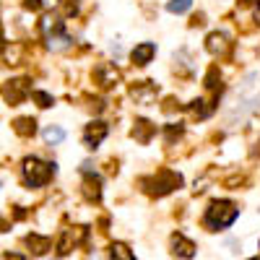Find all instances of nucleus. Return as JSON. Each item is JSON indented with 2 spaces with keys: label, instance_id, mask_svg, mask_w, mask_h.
Segmentation results:
<instances>
[{
  "label": "nucleus",
  "instance_id": "obj_20",
  "mask_svg": "<svg viewBox=\"0 0 260 260\" xmlns=\"http://www.w3.org/2000/svg\"><path fill=\"white\" fill-rule=\"evenodd\" d=\"M190 8H192V0H169V3H167L169 13H185Z\"/></svg>",
  "mask_w": 260,
  "mask_h": 260
},
{
  "label": "nucleus",
  "instance_id": "obj_23",
  "mask_svg": "<svg viewBox=\"0 0 260 260\" xmlns=\"http://www.w3.org/2000/svg\"><path fill=\"white\" fill-rule=\"evenodd\" d=\"M182 133H185V127H182V125H167V130H164L167 143H175V138H180Z\"/></svg>",
  "mask_w": 260,
  "mask_h": 260
},
{
  "label": "nucleus",
  "instance_id": "obj_14",
  "mask_svg": "<svg viewBox=\"0 0 260 260\" xmlns=\"http://www.w3.org/2000/svg\"><path fill=\"white\" fill-rule=\"evenodd\" d=\"M13 133L21 136V138L34 136L37 133V120L34 117H18V120H13Z\"/></svg>",
  "mask_w": 260,
  "mask_h": 260
},
{
  "label": "nucleus",
  "instance_id": "obj_19",
  "mask_svg": "<svg viewBox=\"0 0 260 260\" xmlns=\"http://www.w3.org/2000/svg\"><path fill=\"white\" fill-rule=\"evenodd\" d=\"M45 141H47L50 146H57V143H62V141H65V130H62V127H57V125H50V127H45Z\"/></svg>",
  "mask_w": 260,
  "mask_h": 260
},
{
  "label": "nucleus",
  "instance_id": "obj_16",
  "mask_svg": "<svg viewBox=\"0 0 260 260\" xmlns=\"http://www.w3.org/2000/svg\"><path fill=\"white\" fill-rule=\"evenodd\" d=\"M110 260H136V255H133V250H130L127 245L112 242L110 245Z\"/></svg>",
  "mask_w": 260,
  "mask_h": 260
},
{
  "label": "nucleus",
  "instance_id": "obj_22",
  "mask_svg": "<svg viewBox=\"0 0 260 260\" xmlns=\"http://www.w3.org/2000/svg\"><path fill=\"white\" fill-rule=\"evenodd\" d=\"M57 6H60L62 16H76L78 13V3H76V0H57Z\"/></svg>",
  "mask_w": 260,
  "mask_h": 260
},
{
  "label": "nucleus",
  "instance_id": "obj_2",
  "mask_svg": "<svg viewBox=\"0 0 260 260\" xmlns=\"http://www.w3.org/2000/svg\"><path fill=\"white\" fill-rule=\"evenodd\" d=\"M21 175H24V182L29 187H42V185H47L50 177L55 175V164H45L37 156H26L24 164H21Z\"/></svg>",
  "mask_w": 260,
  "mask_h": 260
},
{
  "label": "nucleus",
  "instance_id": "obj_3",
  "mask_svg": "<svg viewBox=\"0 0 260 260\" xmlns=\"http://www.w3.org/2000/svg\"><path fill=\"white\" fill-rule=\"evenodd\" d=\"M182 187V175H177V172H169V169H161L156 172L154 177L143 180V190L148 195H156V198H161V195H169Z\"/></svg>",
  "mask_w": 260,
  "mask_h": 260
},
{
  "label": "nucleus",
  "instance_id": "obj_18",
  "mask_svg": "<svg viewBox=\"0 0 260 260\" xmlns=\"http://www.w3.org/2000/svg\"><path fill=\"white\" fill-rule=\"evenodd\" d=\"M42 31H45L47 37L62 34V21H57V16H45L42 18Z\"/></svg>",
  "mask_w": 260,
  "mask_h": 260
},
{
  "label": "nucleus",
  "instance_id": "obj_17",
  "mask_svg": "<svg viewBox=\"0 0 260 260\" xmlns=\"http://www.w3.org/2000/svg\"><path fill=\"white\" fill-rule=\"evenodd\" d=\"M47 47L52 50V52H60V50H65V47H71V37L68 34H52V37H47Z\"/></svg>",
  "mask_w": 260,
  "mask_h": 260
},
{
  "label": "nucleus",
  "instance_id": "obj_12",
  "mask_svg": "<svg viewBox=\"0 0 260 260\" xmlns=\"http://www.w3.org/2000/svg\"><path fill=\"white\" fill-rule=\"evenodd\" d=\"M226 47H229L226 34H221V31H211V34L206 37V50H208L211 55H221V52H226Z\"/></svg>",
  "mask_w": 260,
  "mask_h": 260
},
{
  "label": "nucleus",
  "instance_id": "obj_26",
  "mask_svg": "<svg viewBox=\"0 0 260 260\" xmlns=\"http://www.w3.org/2000/svg\"><path fill=\"white\" fill-rule=\"evenodd\" d=\"M3 260H26V257H24V255H16V252H6Z\"/></svg>",
  "mask_w": 260,
  "mask_h": 260
},
{
  "label": "nucleus",
  "instance_id": "obj_28",
  "mask_svg": "<svg viewBox=\"0 0 260 260\" xmlns=\"http://www.w3.org/2000/svg\"><path fill=\"white\" fill-rule=\"evenodd\" d=\"M250 260H260V255H255V257H250Z\"/></svg>",
  "mask_w": 260,
  "mask_h": 260
},
{
  "label": "nucleus",
  "instance_id": "obj_7",
  "mask_svg": "<svg viewBox=\"0 0 260 260\" xmlns=\"http://www.w3.org/2000/svg\"><path fill=\"white\" fill-rule=\"evenodd\" d=\"M159 94V86L154 81H138L133 89H130V96H133L138 104H151Z\"/></svg>",
  "mask_w": 260,
  "mask_h": 260
},
{
  "label": "nucleus",
  "instance_id": "obj_25",
  "mask_svg": "<svg viewBox=\"0 0 260 260\" xmlns=\"http://www.w3.org/2000/svg\"><path fill=\"white\" fill-rule=\"evenodd\" d=\"M29 11H39L42 8V0H26V3H24Z\"/></svg>",
  "mask_w": 260,
  "mask_h": 260
},
{
  "label": "nucleus",
  "instance_id": "obj_13",
  "mask_svg": "<svg viewBox=\"0 0 260 260\" xmlns=\"http://www.w3.org/2000/svg\"><path fill=\"white\" fill-rule=\"evenodd\" d=\"M154 133H156V125L154 122H148V120H136V127H133V136L138 143H148L151 138H154Z\"/></svg>",
  "mask_w": 260,
  "mask_h": 260
},
{
  "label": "nucleus",
  "instance_id": "obj_10",
  "mask_svg": "<svg viewBox=\"0 0 260 260\" xmlns=\"http://www.w3.org/2000/svg\"><path fill=\"white\" fill-rule=\"evenodd\" d=\"M169 245H172V252H175L177 257H192L195 255V242H190L185 234H172V240H169Z\"/></svg>",
  "mask_w": 260,
  "mask_h": 260
},
{
  "label": "nucleus",
  "instance_id": "obj_24",
  "mask_svg": "<svg viewBox=\"0 0 260 260\" xmlns=\"http://www.w3.org/2000/svg\"><path fill=\"white\" fill-rule=\"evenodd\" d=\"M216 76H219V68H211L208 71V76H206V86H208V89H221V83H216Z\"/></svg>",
  "mask_w": 260,
  "mask_h": 260
},
{
  "label": "nucleus",
  "instance_id": "obj_6",
  "mask_svg": "<svg viewBox=\"0 0 260 260\" xmlns=\"http://www.w3.org/2000/svg\"><path fill=\"white\" fill-rule=\"evenodd\" d=\"M94 81L102 86V89H112V86L120 83V71L115 68V65H110V62H102V65H96V71H94Z\"/></svg>",
  "mask_w": 260,
  "mask_h": 260
},
{
  "label": "nucleus",
  "instance_id": "obj_4",
  "mask_svg": "<svg viewBox=\"0 0 260 260\" xmlns=\"http://www.w3.org/2000/svg\"><path fill=\"white\" fill-rule=\"evenodd\" d=\"M29 94H31V89H29V81H26V78H13V81L6 83V89H3V99H6L8 104L24 102Z\"/></svg>",
  "mask_w": 260,
  "mask_h": 260
},
{
  "label": "nucleus",
  "instance_id": "obj_11",
  "mask_svg": "<svg viewBox=\"0 0 260 260\" xmlns=\"http://www.w3.org/2000/svg\"><path fill=\"white\" fill-rule=\"evenodd\" d=\"M154 55H156L154 42H141V45H136V50L130 52V57H133L136 65H148L151 60H154Z\"/></svg>",
  "mask_w": 260,
  "mask_h": 260
},
{
  "label": "nucleus",
  "instance_id": "obj_5",
  "mask_svg": "<svg viewBox=\"0 0 260 260\" xmlns=\"http://www.w3.org/2000/svg\"><path fill=\"white\" fill-rule=\"evenodd\" d=\"M107 133H110V127H107V122H102V120L89 122V125H86V130H83V146L94 151V148H96V146L107 138Z\"/></svg>",
  "mask_w": 260,
  "mask_h": 260
},
{
  "label": "nucleus",
  "instance_id": "obj_1",
  "mask_svg": "<svg viewBox=\"0 0 260 260\" xmlns=\"http://www.w3.org/2000/svg\"><path fill=\"white\" fill-rule=\"evenodd\" d=\"M237 216H240V208H237L232 201H213V203L206 208L203 226H206L208 232H219V229L232 226Z\"/></svg>",
  "mask_w": 260,
  "mask_h": 260
},
{
  "label": "nucleus",
  "instance_id": "obj_27",
  "mask_svg": "<svg viewBox=\"0 0 260 260\" xmlns=\"http://www.w3.org/2000/svg\"><path fill=\"white\" fill-rule=\"evenodd\" d=\"M257 3H260V0H240L242 8H250V6H257Z\"/></svg>",
  "mask_w": 260,
  "mask_h": 260
},
{
  "label": "nucleus",
  "instance_id": "obj_9",
  "mask_svg": "<svg viewBox=\"0 0 260 260\" xmlns=\"http://www.w3.org/2000/svg\"><path fill=\"white\" fill-rule=\"evenodd\" d=\"M83 172H86V180H83V195H86V201L96 203V201L102 198V182H99V177H96V175H91V164H89V161L83 164Z\"/></svg>",
  "mask_w": 260,
  "mask_h": 260
},
{
  "label": "nucleus",
  "instance_id": "obj_15",
  "mask_svg": "<svg viewBox=\"0 0 260 260\" xmlns=\"http://www.w3.org/2000/svg\"><path fill=\"white\" fill-rule=\"evenodd\" d=\"M26 245H29V250L34 255H45L52 247V240H50V237H42V234H29L26 237Z\"/></svg>",
  "mask_w": 260,
  "mask_h": 260
},
{
  "label": "nucleus",
  "instance_id": "obj_8",
  "mask_svg": "<svg viewBox=\"0 0 260 260\" xmlns=\"http://www.w3.org/2000/svg\"><path fill=\"white\" fill-rule=\"evenodd\" d=\"M86 232H89V229H86V226H76V229H65L62 232V237H60V242H57V252L60 255H68L81 240H83V237H86Z\"/></svg>",
  "mask_w": 260,
  "mask_h": 260
},
{
  "label": "nucleus",
  "instance_id": "obj_21",
  "mask_svg": "<svg viewBox=\"0 0 260 260\" xmlns=\"http://www.w3.org/2000/svg\"><path fill=\"white\" fill-rule=\"evenodd\" d=\"M31 99L42 107V110H47V107H52V104H55V99H52L47 91H31Z\"/></svg>",
  "mask_w": 260,
  "mask_h": 260
},
{
  "label": "nucleus",
  "instance_id": "obj_29",
  "mask_svg": "<svg viewBox=\"0 0 260 260\" xmlns=\"http://www.w3.org/2000/svg\"><path fill=\"white\" fill-rule=\"evenodd\" d=\"M257 21H260V13H257Z\"/></svg>",
  "mask_w": 260,
  "mask_h": 260
}]
</instances>
